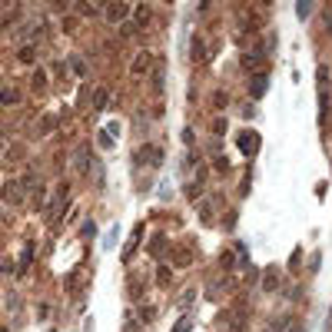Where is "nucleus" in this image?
<instances>
[{
	"label": "nucleus",
	"mask_w": 332,
	"mask_h": 332,
	"mask_svg": "<svg viewBox=\"0 0 332 332\" xmlns=\"http://www.w3.org/2000/svg\"><path fill=\"white\" fill-rule=\"evenodd\" d=\"M147 17H149V7L140 3V7H136V27H147Z\"/></svg>",
	"instance_id": "nucleus-12"
},
{
	"label": "nucleus",
	"mask_w": 332,
	"mask_h": 332,
	"mask_svg": "<svg viewBox=\"0 0 332 332\" xmlns=\"http://www.w3.org/2000/svg\"><path fill=\"white\" fill-rule=\"evenodd\" d=\"M74 163H76V169H80V173H90L93 169V160H90V149H76V156H74Z\"/></svg>",
	"instance_id": "nucleus-6"
},
{
	"label": "nucleus",
	"mask_w": 332,
	"mask_h": 332,
	"mask_svg": "<svg viewBox=\"0 0 332 332\" xmlns=\"http://www.w3.org/2000/svg\"><path fill=\"white\" fill-rule=\"evenodd\" d=\"M222 129H226V120H216V123H213V133H216V136H220Z\"/></svg>",
	"instance_id": "nucleus-22"
},
{
	"label": "nucleus",
	"mask_w": 332,
	"mask_h": 332,
	"mask_svg": "<svg viewBox=\"0 0 332 332\" xmlns=\"http://www.w3.org/2000/svg\"><path fill=\"white\" fill-rule=\"evenodd\" d=\"M100 147H107V149H110V147H113V136H107V133H100Z\"/></svg>",
	"instance_id": "nucleus-21"
},
{
	"label": "nucleus",
	"mask_w": 332,
	"mask_h": 332,
	"mask_svg": "<svg viewBox=\"0 0 332 332\" xmlns=\"http://www.w3.org/2000/svg\"><path fill=\"white\" fill-rule=\"evenodd\" d=\"M0 103H7V107H14V103H20V90H14V87L0 90Z\"/></svg>",
	"instance_id": "nucleus-8"
},
{
	"label": "nucleus",
	"mask_w": 332,
	"mask_h": 332,
	"mask_svg": "<svg viewBox=\"0 0 332 332\" xmlns=\"http://www.w3.org/2000/svg\"><path fill=\"white\" fill-rule=\"evenodd\" d=\"M103 14L110 17V23H120V20H127L129 3H110V7H103Z\"/></svg>",
	"instance_id": "nucleus-5"
},
{
	"label": "nucleus",
	"mask_w": 332,
	"mask_h": 332,
	"mask_svg": "<svg viewBox=\"0 0 332 332\" xmlns=\"http://www.w3.org/2000/svg\"><path fill=\"white\" fill-rule=\"evenodd\" d=\"M30 259H34V246H30V242H27V249H23V253H20V266H23V269H27V266H30Z\"/></svg>",
	"instance_id": "nucleus-15"
},
{
	"label": "nucleus",
	"mask_w": 332,
	"mask_h": 332,
	"mask_svg": "<svg viewBox=\"0 0 332 332\" xmlns=\"http://www.w3.org/2000/svg\"><path fill=\"white\" fill-rule=\"evenodd\" d=\"M189 329H193V322H189V315H183V319H180V322L173 326V332H189Z\"/></svg>",
	"instance_id": "nucleus-16"
},
{
	"label": "nucleus",
	"mask_w": 332,
	"mask_h": 332,
	"mask_svg": "<svg viewBox=\"0 0 332 332\" xmlns=\"http://www.w3.org/2000/svg\"><path fill=\"white\" fill-rule=\"evenodd\" d=\"M193 56H196V60H203V40H200V37L193 40Z\"/></svg>",
	"instance_id": "nucleus-17"
},
{
	"label": "nucleus",
	"mask_w": 332,
	"mask_h": 332,
	"mask_svg": "<svg viewBox=\"0 0 332 332\" xmlns=\"http://www.w3.org/2000/svg\"><path fill=\"white\" fill-rule=\"evenodd\" d=\"M160 160H163V153H160L156 147H143L136 156H133V163H136V166H143V163H160Z\"/></svg>",
	"instance_id": "nucleus-4"
},
{
	"label": "nucleus",
	"mask_w": 332,
	"mask_h": 332,
	"mask_svg": "<svg viewBox=\"0 0 332 332\" xmlns=\"http://www.w3.org/2000/svg\"><path fill=\"white\" fill-rule=\"evenodd\" d=\"M20 60H23V63H34V56H37V50H34V47H30V43H27V47H20Z\"/></svg>",
	"instance_id": "nucleus-13"
},
{
	"label": "nucleus",
	"mask_w": 332,
	"mask_h": 332,
	"mask_svg": "<svg viewBox=\"0 0 332 332\" xmlns=\"http://www.w3.org/2000/svg\"><path fill=\"white\" fill-rule=\"evenodd\" d=\"M262 60H266V47H259V43H256L253 50H246V54H242V60H240V63L246 67V70H256V67L262 63Z\"/></svg>",
	"instance_id": "nucleus-3"
},
{
	"label": "nucleus",
	"mask_w": 332,
	"mask_h": 332,
	"mask_svg": "<svg viewBox=\"0 0 332 332\" xmlns=\"http://www.w3.org/2000/svg\"><path fill=\"white\" fill-rule=\"evenodd\" d=\"M213 103H216V107H220V110H222V107H226V103H229V100H226V93H216V96H213Z\"/></svg>",
	"instance_id": "nucleus-20"
},
{
	"label": "nucleus",
	"mask_w": 332,
	"mask_h": 332,
	"mask_svg": "<svg viewBox=\"0 0 332 332\" xmlns=\"http://www.w3.org/2000/svg\"><path fill=\"white\" fill-rule=\"evenodd\" d=\"M147 67H149V54H140L133 63V74H147Z\"/></svg>",
	"instance_id": "nucleus-11"
},
{
	"label": "nucleus",
	"mask_w": 332,
	"mask_h": 332,
	"mask_svg": "<svg viewBox=\"0 0 332 332\" xmlns=\"http://www.w3.org/2000/svg\"><path fill=\"white\" fill-rule=\"evenodd\" d=\"M70 70H74L80 80L87 76V60H80V56H70Z\"/></svg>",
	"instance_id": "nucleus-10"
},
{
	"label": "nucleus",
	"mask_w": 332,
	"mask_h": 332,
	"mask_svg": "<svg viewBox=\"0 0 332 332\" xmlns=\"http://www.w3.org/2000/svg\"><path fill=\"white\" fill-rule=\"evenodd\" d=\"M173 262H176V266H189V253H183V249H180V253H176V259H173Z\"/></svg>",
	"instance_id": "nucleus-18"
},
{
	"label": "nucleus",
	"mask_w": 332,
	"mask_h": 332,
	"mask_svg": "<svg viewBox=\"0 0 332 332\" xmlns=\"http://www.w3.org/2000/svg\"><path fill=\"white\" fill-rule=\"evenodd\" d=\"M3 200H7V203H17L20 200V183H7L3 186Z\"/></svg>",
	"instance_id": "nucleus-9"
},
{
	"label": "nucleus",
	"mask_w": 332,
	"mask_h": 332,
	"mask_svg": "<svg viewBox=\"0 0 332 332\" xmlns=\"http://www.w3.org/2000/svg\"><path fill=\"white\" fill-rule=\"evenodd\" d=\"M236 147H240L242 156H256V153H259V133H253V129H240Z\"/></svg>",
	"instance_id": "nucleus-1"
},
{
	"label": "nucleus",
	"mask_w": 332,
	"mask_h": 332,
	"mask_svg": "<svg viewBox=\"0 0 332 332\" xmlns=\"http://www.w3.org/2000/svg\"><path fill=\"white\" fill-rule=\"evenodd\" d=\"M30 83H34V90H43V87H47V74H43V70H34V80H30Z\"/></svg>",
	"instance_id": "nucleus-14"
},
{
	"label": "nucleus",
	"mask_w": 332,
	"mask_h": 332,
	"mask_svg": "<svg viewBox=\"0 0 332 332\" xmlns=\"http://www.w3.org/2000/svg\"><path fill=\"white\" fill-rule=\"evenodd\" d=\"M289 332H302V329H289Z\"/></svg>",
	"instance_id": "nucleus-23"
},
{
	"label": "nucleus",
	"mask_w": 332,
	"mask_h": 332,
	"mask_svg": "<svg viewBox=\"0 0 332 332\" xmlns=\"http://www.w3.org/2000/svg\"><path fill=\"white\" fill-rule=\"evenodd\" d=\"M266 90H269V74H266V70H256L253 80H249V93H253V100H259Z\"/></svg>",
	"instance_id": "nucleus-2"
},
{
	"label": "nucleus",
	"mask_w": 332,
	"mask_h": 332,
	"mask_svg": "<svg viewBox=\"0 0 332 332\" xmlns=\"http://www.w3.org/2000/svg\"><path fill=\"white\" fill-rule=\"evenodd\" d=\"M110 103V90L107 87H100V90H93V110H103Z\"/></svg>",
	"instance_id": "nucleus-7"
},
{
	"label": "nucleus",
	"mask_w": 332,
	"mask_h": 332,
	"mask_svg": "<svg viewBox=\"0 0 332 332\" xmlns=\"http://www.w3.org/2000/svg\"><path fill=\"white\" fill-rule=\"evenodd\" d=\"M295 10H299V17L306 20V17H309V14H313V3H299V7H295Z\"/></svg>",
	"instance_id": "nucleus-19"
}]
</instances>
